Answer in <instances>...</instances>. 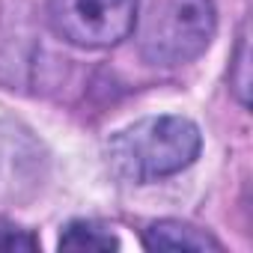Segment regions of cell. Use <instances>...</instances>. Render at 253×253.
<instances>
[{
    "mask_svg": "<svg viewBox=\"0 0 253 253\" xmlns=\"http://www.w3.org/2000/svg\"><path fill=\"white\" fill-rule=\"evenodd\" d=\"M36 247H39V241H36L30 232L18 229V226L9 223L6 217H0V250L12 253V250H36Z\"/></svg>",
    "mask_w": 253,
    "mask_h": 253,
    "instance_id": "obj_8",
    "label": "cell"
},
{
    "mask_svg": "<svg viewBox=\"0 0 253 253\" xmlns=\"http://www.w3.org/2000/svg\"><path fill=\"white\" fill-rule=\"evenodd\" d=\"M63 250H116L119 241L110 229L92 223V220H72L60 235Z\"/></svg>",
    "mask_w": 253,
    "mask_h": 253,
    "instance_id": "obj_6",
    "label": "cell"
},
{
    "mask_svg": "<svg viewBox=\"0 0 253 253\" xmlns=\"http://www.w3.org/2000/svg\"><path fill=\"white\" fill-rule=\"evenodd\" d=\"M229 86L235 89L238 101L247 104V92H250V48H247V24L241 27L238 45H235V60H232V72H229Z\"/></svg>",
    "mask_w": 253,
    "mask_h": 253,
    "instance_id": "obj_7",
    "label": "cell"
},
{
    "mask_svg": "<svg viewBox=\"0 0 253 253\" xmlns=\"http://www.w3.org/2000/svg\"><path fill=\"white\" fill-rule=\"evenodd\" d=\"M137 0H51L48 18L57 36L78 48H110L134 30Z\"/></svg>",
    "mask_w": 253,
    "mask_h": 253,
    "instance_id": "obj_3",
    "label": "cell"
},
{
    "mask_svg": "<svg viewBox=\"0 0 253 253\" xmlns=\"http://www.w3.org/2000/svg\"><path fill=\"white\" fill-rule=\"evenodd\" d=\"M143 244L149 250H197V253H206V250H223V244L200 229V226H191V223H182V220H158L146 229L143 235Z\"/></svg>",
    "mask_w": 253,
    "mask_h": 253,
    "instance_id": "obj_5",
    "label": "cell"
},
{
    "mask_svg": "<svg viewBox=\"0 0 253 253\" xmlns=\"http://www.w3.org/2000/svg\"><path fill=\"white\" fill-rule=\"evenodd\" d=\"M211 0H137L134 39L146 63L182 66L200 57L214 36Z\"/></svg>",
    "mask_w": 253,
    "mask_h": 253,
    "instance_id": "obj_2",
    "label": "cell"
},
{
    "mask_svg": "<svg viewBox=\"0 0 253 253\" xmlns=\"http://www.w3.org/2000/svg\"><path fill=\"white\" fill-rule=\"evenodd\" d=\"M48 179L42 143L18 122L0 119V209L24 206Z\"/></svg>",
    "mask_w": 253,
    "mask_h": 253,
    "instance_id": "obj_4",
    "label": "cell"
},
{
    "mask_svg": "<svg viewBox=\"0 0 253 253\" xmlns=\"http://www.w3.org/2000/svg\"><path fill=\"white\" fill-rule=\"evenodd\" d=\"M200 128L185 116H146L122 128L107 143L116 176L128 182H155L191 167L200 155Z\"/></svg>",
    "mask_w": 253,
    "mask_h": 253,
    "instance_id": "obj_1",
    "label": "cell"
}]
</instances>
